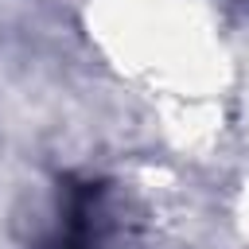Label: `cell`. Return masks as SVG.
Instances as JSON below:
<instances>
[{
    "instance_id": "obj_1",
    "label": "cell",
    "mask_w": 249,
    "mask_h": 249,
    "mask_svg": "<svg viewBox=\"0 0 249 249\" xmlns=\"http://www.w3.org/2000/svg\"><path fill=\"white\" fill-rule=\"evenodd\" d=\"M93 198H97V187H89V183L70 187V202H66V222H62V233H58L47 249H89V241H93V233H89Z\"/></svg>"
}]
</instances>
